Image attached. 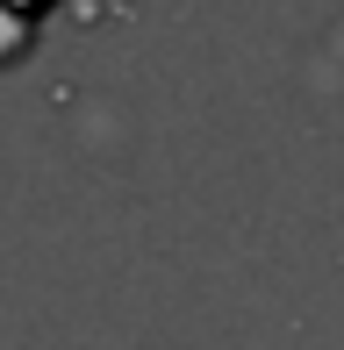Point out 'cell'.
Wrapping results in <instances>:
<instances>
[{"label":"cell","mask_w":344,"mask_h":350,"mask_svg":"<svg viewBox=\"0 0 344 350\" xmlns=\"http://www.w3.org/2000/svg\"><path fill=\"white\" fill-rule=\"evenodd\" d=\"M14 8H22V14H36V22H43V14H51V0H14Z\"/></svg>","instance_id":"6da1fadb"}]
</instances>
